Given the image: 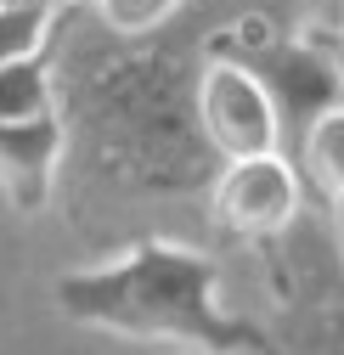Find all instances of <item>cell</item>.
Masks as SVG:
<instances>
[{"mask_svg": "<svg viewBox=\"0 0 344 355\" xmlns=\"http://www.w3.org/2000/svg\"><path fill=\"white\" fill-rule=\"evenodd\" d=\"M57 79V119L68 130V153L124 192H203L214 164L192 124V51L169 40H113L102 28L96 46H46Z\"/></svg>", "mask_w": 344, "mask_h": 355, "instance_id": "1", "label": "cell"}, {"mask_svg": "<svg viewBox=\"0 0 344 355\" xmlns=\"http://www.w3.org/2000/svg\"><path fill=\"white\" fill-rule=\"evenodd\" d=\"M57 310L79 327L136 344H175L192 355H282L266 327L221 304V265L169 237H136L102 265L57 277Z\"/></svg>", "mask_w": 344, "mask_h": 355, "instance_id": "2", "label": "cell"}, {"mask_svg": "<svg viewBox=\"0 0 344 355\" xmlns=\"http://www.w3.org/2000/svg\"><path fill=\"white\" fill-rule=\"evenodd\" d=\"M192 124L214 164L282 153V124H277L266 85L254 79V68H243L226 51H209V46H203V62L192 79Z\"/></svg>", "mask_w": 344, "mask_h": 355, "instance_id": "3", "label": "cell"}, {"mask_svg": "<svg viewBox=\"0 0 344 355\" xmlns=\"http://www.w3.org/2000/svg\"><path fill=\"white\" fill-rule=\"evenodd\" d=\"M209 209L221 220V232L243 243H277L293 232V220L305 214V181L282 153L266 158H237L221 164L209 181Z\"/></svg>", "mask_w": 344, "mask_h": 355, "instance_id": "4", "label": "cell"}, {"mask_svg": "<svg viewBox=\"0 0 344 355\" xmlns=\"http://www.w3.org/2000/svg\"><path fill=\"white\" fill-rule=\"evenodd\" d=\"M62 158H68V130L57 113L0 124V198L17 214H40L57 192Z\"/></svg>", "mask_w": 344, "mask_h": 355, "instance_id": "5", "label": "cell"}, {"mask_svg": "<svg viewBox=\"0 0 344 355\" xmlns=\"http://www.w3.org/2000/svg\"><path fill=\"white\" fill-rule=\"evenodd\" d=\"M288 164L299 169L305 192H316L322 203L344 192V102L327 107V113H316L305 124V136H299V147H293Z\"/></svg>", "mask_w": 344, "mask_h": 355, "instance_id": "6", "label": "cell"}, {"mask_svg": "<svg viewBox=\"0 0 344 355\" xmlns=\"http://www.w3.org/2000/svg\"><path fill=\"white\" fill-rule=\"evenodd\" d=\"M57 113V79H51V57H23L0 68V124H23V119H46Z\"/></svg>", "mask_w": 344, "mask_h": 355, "instance_id": "7", "label": "cell"}, {"mask_svg": "<svg viewBox=\"0 0 344 355\" xmlns=\"http://www.w3.org/2000/svg\"><path fill=\"white\" fill-rule=\"evenodd\" d=\"M57 34V12L46 0H28V6H0V68L6 62H23V57H40Z\"/></svg>", "mask_w": 344, "mask_h": 355, "instance_id": "8", "label": "cell"}, {"mask_svg": "<svg viewBox=\"0 0 344 355\" xmlns=\"http://www.w3.org/2000/svg\"><path fill=\"white\" fill-rule=\"evenodd\" d=\"M187 0H96V17L113 40H153L181 17Z\"/></svg>", "mask_w": 344, "mask_h": 355, "instance_id": "9", "label": "cell"}, {"mask_svg": "<svg viewBox=\"0 0 344 355\" xmlns=\"http://www.w3.org/2000/svg\"><path fill=\"white\" fill-rule=\"evenodd\" d=\"M311 355H344V277L316 299V327L305 338Z\"/></svg>", "mask_w": 344, "mask_h": 355, "instance_id": "10", "label": "cell"}, {"mask_svg": "<svg viewBox=\"0 0 344 355\" xmlns=\"http://www.w3.org/2000/svg\"><path fill=\"white\" fill-rule=\"evenodd\" d=\"M316 46H322V57L333 62V73H338V85H344V23H338V28H322Z\"/></svg>", "mask_w": 344, "mask_h": 355, "instance_id": "11", "label": "cell"}, {"mask_svg": "<svg viewBox=\"0 0 344 355\" xmlns=\"http://www.w3.org/2000/svg\"><path fill=\"white\" fill-rule=\"evenodd\" d=\"M327 226H333V243H338V259H344V192L327 198Z\"/></svg>", "mask_w": 344, "mask_h": 355, "instance_id": "12", "label": "cell"}, {"mask_svg": "<svg viewBox=\"0 0 344 355\" xmlns=\"http://www.w3.org/2000/svg\"><path fill=\"white\" fill-rule=\"evenodd\" d=\"M46 6H51V12H57V6H62V12H96V0H46Z\"/></svg>", "mask_w": 344, "mask_h": 355, "instance_id": "13", "label": "cell"}, {"mask_svg": "<svg viewBox=\"0 0 344 355\" xmlns=\"http://www.w3.org/2000/svg\"><path fill=\"white\" fill-rule=\"evenodd\" d=\"M0 6H28V0H0Z\"/></svg>", "mask_w": 344, "mask_h": 355, "instance_id": "14", "label": "cell"}, {"mask_svg": "<svg viewBox=\"0 0 344 355\" xmlns=\"http://www.w3.org/2000/svg\"><path fill=\"white\" fill-rule=\"evenodd\" d=\"M338 6H344V0H338Z\"/></svg>", "mask_w": 344, "mask_h": 355, "instance_id": "15", "label": "cell"}]
</instances>
